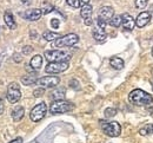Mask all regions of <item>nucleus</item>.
I'll return each instance as SVG.
<instances>
[{"mask_svg":"<svg viewBox=\"0 0 153 143\" xmlns=\"http://www.w3.org/2000/svg\"><path fill=\"white\" fill-rule=\"evenodd\" d=\"M32 51H33V47L32 46H25V47H22V53L24 55H30Z\"/></svg>","mask_w":153,"mask_h":143,"instance_id":"29","label":"nucleus"},{"mask_svg":"<svg viewBox=\"0 0 153 143\" xmlns=\"http://www.w3.org/2000/svg\"><path fill=\"white\" fill-rule=\"evenodd\" d=\"M113 16H114V10L111 6H102L100 8V11H99V18H101L106 22H108L111 20Z\"/></svg>","mask_w":153,"mask_h":143,"instance_id":"12","label":"nucleus"},{"mask_svg":"<svg viewBox=\"0 0 153 143\" xmlns=\"http://www.w3.org/2000/svg\"><path fill=\"white\" fill-rule=\"evenodd\" d=\"M74 109V104L71 102H67L65 100H58L53 101L51 106H50V111L53 115H59V114H65V112H70Z\"/></svg>","mask_w":153,"mask_h":143,"instance_id":"2","label":"nucleus"},{"mask_svg":"<svg viewBox=\"0 0 153 143\" xmlns=\"http://www.w3.org/2000/svg\"><path fill=\"white\" fill-rule=\"evenodd\" d=\"M44 92H45V89L44 88H39V89H36L34 91H33V95H34V97H41L42 95H44Z\"/></svg>","mask_w":153,"mask_h":143,"instance_id":"28","label":"nucleus"},{"mask_svg":"<svg viewBox=\"0 0 153 143\" xmlns=\"http://www.w3.org/2000/svg\"><path fill=\"white\" fill-rule=\"evenodd\" d=\"M70 84H71V86H72V88H74V89H79V86H78V85H79V82L76 81V79H72V81L70 82Z\"/></svg>","mask_w":153,"mask_h":143,"instance_id":"32","label":"nucleus"},{"mask_svg":"<svg viewBox=\"0 0 153 143\" xmlns=\"http://www.w3.org/2000/svg\"><path fill=\"white\" fill-rule=\"evenodd\" d=\"M80 2H81V5H87L90 2V0H80Z\"/></svg>","mask_w":153,"mask_h":143,"instance_id":"36","label":"nucleus"},{"mask_svg":"<svg viewBox=\"0 0 153 143\" xmlns=\"http://www.w3.org/2000/svg\"><path fill=\"white\" fill-rule=\"evenodd\" d=\"M44 14L42 10L40 8H31V10H26L25 12H21L20 16L26 19V20H30V21H37L41 18V16Z\"/></svg>","mask_w":153,"mask_h":143,"instance_id":"10","label":"nucleus"},{"mask_svg":"<svg viewBox=\"0 0 153 143\" xmlns=\"http://www.w3.org/2000/svg\"><path fill=\"white\" fill-rule=\"evenodd\" d=\"M60 83V78L57 76H46V77H41L37 81V85L44 89H50V88H56L58 84Z\"/></svg>","mask_w":153,"mask_h":143,"instance_id":"9","label":"nucleus"},{"mask_svg":"<svg viewBox=\"0 0 153 143\" xmlns=\"http://www.w3.org/2000/svg\"><path fill=\"white\" fill-rule=\"evenodd\" d=\"M149 12H150V14H151V17H152V19H153V5L150 6V11H149Z\"/></svg>","mask_w":153,"mask_h":143,"instance_id":"37","label":"nucleus"},{"mask_svg":"<svg viewBox=\"0 0 153 143\" xmlns=\"http://www.w3.org/2000/svg\"><path fill=\"white\" fill-rule=\"evenodd\" d=\"M115 114H117V110L114 108H107L105 110V117L106 118H111V117H114Z\"/></svg>","mask_w":153,"mask_h":143,"instance_id":"25","label":"nucleus"},{"mask_svg":"<svg viewBox=\"0 0 153 143\" xmlns=\"http://www.w3.org/2000/svg\"><path fill=\"white\" fill-rule=\"evenodd\" d=\"M79 41V37L76 33H68L64 37L58 38L57 40H54V46L56 47H70L76 45Z\"/></svg>","mask_w":153,"mask_h":143,"instance_id":"5","label":"nucleus"},{"mask_svg":"<svg viewBox=\"0 0 153 143\" xmlns=\"http://www.w3.org/2000/svg\"><path fill=\"white\" fill-rule=\"evenodd\" d=\"M52 11H53V6H51V5H48L47 7H45V8L42 10L44 14H47V13H50V12H52Z\"/></svg>","mask_w":153,"mask_h":143,"instance_id":"31","label":"nucleus"},{"mask_svg":"<svg viewBox=\"0 0 153 143\" xmlns=\"http://www.w3.org/2000/svg\"><path fill=\"white\" fill-rule=\"evenodd\" d=\"M100 127L102 129V131L110 136V137H118L121 133V127L120 124L115 121L112 122H106V121H100Z\"/></svg>","mask_w":153,"mask_h":143,"instance_id":"4","label":"nucleus"},{"mask_svg":"<svg viewBox=\"0 0 153 143\" xmlns=\"http://www.w3.org/2000/svg\"><path fill=\"white\" fill-rule=\"evenodd\" d=\"M70 64L68 61H50L47 64V66L45 67V71L47 73H60V72H64L68 69Z\"/></svg>","mask_w":153,"mask_h":143,"instance_id":"8","label":"nucleus"},{"mask_svg":"<svg viewBox=\"0 0 153 143\" xmlns=\"http://www.w3.org/2000/svg\"><path fill=\"white\" fill-rule=\"evenodd\" d=\"M46 111H47L46 103L45 102L38 103V104L31 110V114H30V117H31L32 122H39V121H41V120L45 117Z\"/></svg>","mask_w":153,"mask_h":143,"instance_id":"7","label":"nucleus"},{"mask_svg":"<svg viewBox=\"0 0 153 143\" xmlns=\"http://www.w3.org/2000/svg\"><path fill=\"white\" fill-rule=\"evenodd\" d=\"M110 65L115 70H121L124 67V61L119 57H112L110 59Z\"/></svg>","mask_w":153,"mask_h":143,"instance_id":"20","label":"nucleus"},{"mask_svg":"<svg viewBox=\"0 0 153 143\" xmlns=\"http://www.w3.org/2000/svg\"><path fill=\"white\" fill-rule=\"evenodd\" d=\"M59 24H60V22H59V19H52V20H51V26H52L53 28H58V27H59Z\"/></svg>","mask_w":153,"mask_h":143,"instance_id":"30","label":"nucleus"},{"mask_svg":"<svg viewBox=\"0 0 153 143\" xmlns=\"http://www.w3.org/2000/svg\"><path fill=\"white\" fill-rule=\"evenodd\" d=\"M4 20H5V24L7 25L8 28L11 30H14L17 27V24H16V20H14V17L13 14L10 12V11H6L5 14H4Z\"/></svg>","mask_w":153,"mask_h":143,"instance_id":"16","label":"nucleus"},{"mask_svg":"<svg viewBox=\"0 0 153 143\" xmlns=\"http://www.w3.org/2000/svg\"><path fill=\"white\" fill-rule=\"evenodd\" d=\"M121 18H123V22H121L123 27H124L125 30L132 31L134 28V26H135V20L132 18V16L128 14V13H124V14L121 16Z\"/></svg>","mask_w":153,"mask_h":143,"instance_id":"13","label":"nucleus"},{"mask_svg":"<svg viewBox=\"0 0 153 143\" xmlns=\"http://www.w3.org/2000/svg\"><path fill=\"white\" fill-rule=\"evenodd\" d=\"M128 101L134 105H150L153 102V97L141 89H134L128 95Z\"/></svg>","mask_w":153,"mask_h":143,"instance_id":"1","label":"nucleus"},{"mask_svg":"<svg viewBox=\"0 0 153 143\" xmlns=\"http://www.w3.org/2000/svg\"><path fill=\"white\" fill-rule=\"evenodd\" d=\"M72 55L65 50H47L45 51V58L48 61H68Z\"/></svg>","mask_w":153,"mask_h":143,"instance_id":"3","label":"nucleus"},{"mask_svg":"<svg viewBox=\"0 0 153 143\" xmlns=\"http://www.w3.org/2000/svg\"><path fill=\"white\" fill-rule=\"evenodd\" d=\"M30 65H31L32 70L38 71L39 69L42 66V57L40 55H36L34 57H32V59L30 61Z\"/></svg>","mask_w":153,"mask_h":143,"instance_id":"19","label":"nucleus"},{"mask_svg":"<svg viewBox=\"0 0 153 143\" xmlns=\"http://www.w3.org/2000/svg\"><path fill=\"white\" fill-rule=\"evenodd\" d=\"M147 1H149V0H135V6H137L138 8H140V10H143V8L146 7Z\"/></svg>","mask_w":153,"mask_h":143,"instance_id":"27","label":"nucleus"},{"mask_svg":"<svg viewBox=\"0 0 153 143\" xmlns=\"http://www.w3.org/2000/svg\"><path fill=\"white\" fill-rule=\"evenodd\" d=\"M66 2H67V5H70L73 8H79L81 5L80 0H66Z\"/></svg>","mask_w":153,"mask_h":143,"instance_id":"26","label":"nucleus"},{"mask_svg":"<svg viewBox=\"0 0 153 143\" xmlns=\"http://www.w3.org/2000/svg\"><path fill=\"white\" fill-rule=\"evenodd\" d=\"M42 38L47 41H54L57 40L58 38H60V34L57 32H51V31H46L42 34Z\"/></svg>","mask_w":153,"mask_h":143,"instance_id":"22","label":"nucleus"},{"mask_svg":"<svg viewBox=\"0 0 153 143\" xmlns=\"http://www.w3.org/2000/svg\"><path fill=\"white\" fill-rule=\"evenodd\" d=\"M92 13H93V7L87 4V5H82L81 10H80V16L84 20L88 19V18H92Z\"/></svg>","mask_w":153,"mask_h":143,"instance_id":"17","label":"nucleus"},{"mask_svg":"<svg viewBox=\"0 0 153 143\" xmlns=\"http://www.w3.org/2000/svg\"><path fill=\"white\" fill-rule=\"evenodd\" d=\"M24 115H25V109L21 106V105H17L13 108L12 110V118L13 121L16 122H19L24 118Z\"/></svg>","mask_w":153,"mask_h":143,"instance_id":"15","label":"nucleus"},{"mask_svg":"<svg viewBox=\"0 0 153 143\" xmlns=\"http://www.w3.org/2000/svg\"><path fill=\"white\" fill-rule=\"evenodd\" d=\"M10 143H22V139L21 137H17L16 140H13V141H11Z\"/></svg>","mask_w":153,"mask_h":143,"instance_id":"35","label":"nucleus"},{"mask_svg":"<svg viewBox=\"0 0 153 143\" xmlns=\"http://www.w3.org/2000/svg\"><path fill=\"white\" fill-rule=\"evenodd\" d=\"M38 81V76L36 73H28V75H25L21 77V83L24 85H32V84H36Z\"/></svg>","mask_w":153,"mask_h":143,"instance_id":"18","label":"nucleus"},{"mask_svg":"<svg viewBox=\"0 0 153 143\" xmlns=\"http://www.w3.org/2000/svg\"><path fill=\"white\" fill-rule=\"evenodd\" d=\"M150 133H153V124H149V125H146L145 128H143V129L139 130V134H140L141 136H146V135H149Z\"/></svg>","mask_w":153,"mask_h":143,"instance_id":"24","label":"nucleus"},{"mask_svg":"<svg viewBox=\"0 0 153 143\" xmlns=\"http://www.w3.org/2000/svg\"><path fill=\"white\" fill-rule=\"evenodd\" d=\"M151 14H150V12L147 11H144V12H141V13H139L138 14V17H137V19H135V26H138L139 28H143V27H145L150 20H151Z\"/></svg>","mask_w":153,"mask_h":143,"instance_id":"11","label":"nucleus"},{"mask_svg":"<svg viewBox=\"0 0 153 143\" xmlns=\"http://www.w3.org/2000/svg\"><path fill=\"white\" fill-rule=\"evenodd\" d=\"M93 38L96 39V41L98 43H104L107 38V34H106V31L105 28H101L97 25L96 27L93 28Z\"/></svg>","mask_w":153,"mask_h":143,"instance_id":"14","label":"nucleus"},{"mask_svg":"<svg viewBox=\"0 0 153 143\" xmlns=\"http://www.w3.org/2000/svg\"><path fill=\"white\" fill-rule=\"evenodd\" d=\"M84 22H85V25H87V26H91L92 25V18H88V19H86V20H84Z\"/></svg>","mask_w":153,"mask_h":143,"instance_id":"33","label":"nucleus"},{"mask_svg":"<svg viewBox=\"0 0 153 143\" xmlns=\"http://www.w3.org/2000/svg\"><path fill=\"white\" fill-rule=\"evenodd\" d=\"M152 88H153V84H152Z\"/></svg>","mask_w":153,"mask_h":143,"instance_id":"39","label":"nucleus"},{"mask_svg":"<svg viewBox=\"0 0 153 143\" xmlns=\"http://www.w3.org/2000/svg\"><path fill=\"white\" fill-rule=\"evenodd\" d=\"M4 109H5V108H4V101L0 98V115L4 112Z\"/></svg>","mask_w":153,"mask_h":143,"instance_id":"34","label":"nucleus"},{"mask_svg":"<svg viewBox=\"0 0 153 143\" xmlns=\"http://www.w3.org/2000/svg\"><path fill=\"white\" fill-rule=\"evenodd\" d=\"M152 56H153V47H152Z\"/></svg>","mask_w":153,"mask_h":143,"instance_id":"38","label":"nucleus"},{"mask_svg":"<svg viewBox=\"0 0 153 143\" xmlns=\"http://www.w3.org/2000/svg\"><path fill=\"white\" fill-rule=\"evenodd\" d=\"M51 97H52L54 101H58V100H64V97H65V89H64V88H57L56 90H53V91H52Z\"/></svg>","mask_w":153,"mask_h":143,"instance_id":"21","label":"nucleus"},{"mask_svg":"<svg viewBox=\"0 0 153 143\" xmlns=\"http://www.w3.org/2000/svg\"><path fill=\"white\" fill-rule=\"evenodd\" d=\"M6 97H7V101L10 103H12V104H16L21 98V91H20V86L18 83H10V85L7 88Z\"/></svg>","mask_w":153,"mask_h":143,"instance_id":"6","label":"nucleus"},{"mask_svg":"<svg viewBox=\"0 0 153 143\" xmlns=\"http://www.w3.org/2000/svg\"><path fill=\"white\" fill-rule=\"evenodd\" d=\"M121 22H123L121 16H113L112 19L108 21V24H110L111 26H113V27H119V26L121 25Z\"/></svg>","mask_w":153,"mask_h":143,"instance_id":"23","label":"nucleus"}]
</instances>
